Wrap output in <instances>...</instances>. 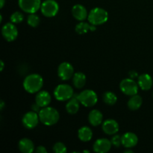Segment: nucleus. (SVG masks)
<instances>
[{"mask_svg": "<svg viewBox=\"0 0 153 153\" xmlns=\"http://www.w3.org/2000/svg\"><path fill=\"white\" fill-rule=\"evenodd\" d=\"M38 114L40 120L41 121L42 123L48 126H51L56 124L60 118V115L58 111L54 108L49 107V106L42 108Z\"/></svg>", "mask_w": 153, "mask_h": 153, "instance_id": "1", "label": "nucleus"}, {"mask_svg": "<svg viewBox=\"0 0 153 153\" xmlns=\"http://www.w3.org/2000/svg\"><path fill=\"white\" fill-rule=\"evenodd\" d=\"M43 85V79L40 75L31 74L24 79L23 88L29 94L37 93Z\"/></svg>", "mask_w": 153, "mask_h": 153, "instance_id": "2", "label": "nucleus"}, {"mask_svg": "<svg viewBox=\"0 0 153 153\" xmlns=\"http://www.w3.org/2000/svg\"><path fill=\"white\" fill-rule=\"evenodd\" d=\"M88 19L91 25H100L107 22L108 19V13L105 9L95 7L90 11Z\"/></svg>", "mask_w": 153, "mask_h": 153, "instance_id": "3", "label": "nucleus"}, {"mask_svg": "<svg viewBox=\"0 0 153 153\" xmlns=\"http://www.w3.org/2000/svg\"><path fill=\"white\" fill-rule=\"evenodd\" d=\"M76 97L85 107H93L98 101L97 94L92 90H85L79 95H76Z\"/></svg>", "mask_w": 153, "mask_h": 153, "instance_id": "4", "label": "nucleus"}, {"mask_svg": "<svg viewBox=\"0 0 153 153\" xmlns=\"http://www.w3.org/2000/svg\"><path fill=\"white\" fill-rule=\"evenodd\" d=\"M54 96L58 101H67L73 96V90L70 85L61 84L58 85L54 91Z\"/></svg>", "mask_w": 153, "mask_h": 153, "instance_id": "5", "label": "nucleus"}, {"mask_svg": "<svg viewBox=\"0 0 153 153\" xmlns=\"http://www.w3.org/2000/svg\"><path fill=\"white\" fill-rule=\"evenodd\" d=\"M40 10L43 16L46 17H53L59 10V5L55 0H45L42 3Z\"/></svg>", "mask_w": 153, "mask_h": 153, "instance_id": "6", "label": "nucleus"}, {"mask_svg": "<svg viewBox=\"0 0 153 153\" xmlns=\"http://www.w3.org/2000/svg\"><path fill=\"white\" fill-rule=\"evenodd\" d=\"M138 86L132 79H125L120 84V88L124 94L128 96L135 95L138 92Z\"/></svg>", "mask_w": 153, "mask_h": 153, "instance_id": "7", "label": "nucleus"}, {"mask_svg": "<svg viewBox=\"0 0 153 153\" xmlns=\"http://www.w3.org/2000/svg\"><path fill=\"white\" fill-rule=\"evenodd\" d=\"M18 4L24 12L28 13H36L42 4L40 0H19Z\"/></svg>", "mask_w": 153, "mask_h": 153, "instance_id": "8", "label": "nucleus"}, {"mask_svg": "<svg viewBox=\"0 0 153 153\" xmlns=\"http://www.w3.org/2000/svg\"><path fill=\"white\" fill-rule=\"evenodd\" d=\"M1 34L7 41L11 42L16 39L18 36V31L13 22H8L3 25Z\"/></svg>", "mask_w": 153, "mask_h": 153, "instance_id": "9", "label": "nucleus"}, {"mask_svg": "<svg viewBox=\"0 0 153 153\" xmlns=\"http://www.w3.org/2000/svg\"><path fill=\"white\" fill-rule=\"evenodd\" d=\"M58 75L62 80L67 81L71 79L74 75V69L72 64L68 62H63L58 69Z\"/></svg>", "mask_w": 153, "mask_h": 153, "instance_id": "10", "label": "nucleus"}, {"mask_svg": "<svg viewBox=\"0 0 153 153\" xmlns=\"http://www.w3.org/2000/svg\"><path fill=\"white\" fill-rule=\"evenodd\" d=\"M40 118H39V114L35 111H28L23 116L22 120V124L24 126L27 128H34L37 126L38 124Z\"/></svg>", "mask_w": 153, "mask_h": 153, "instance_id": "11", "label": "nucleus"}, {"mask_svg": "<svg viewBox=\"0 0 153 153\" xmlns=\"http://www.w3.org/2000/svg\"><path fill=\"white\" fill-rule=\"evenodd\" d=\"M111 141L106 138H100L94 143V151L97 153L108 152L111 148Z\"/></svg>", "mask_w": 153, "mask_h": 153, "instance_id": "12", "label": "nucleus"}, {"mask_svg": "<svg viewBox=\"0 0 153 153\" xmlns=\"http://www.w3.org/2000/svg\"><path fill=\"white\" fill-rule=\"evenodd\" d=\"M102 130L105 134L113 135V134H117L119 131V125L114 120H106L102 123Z\"/></svg>", "mask_w": 153, "mask_h": 153, "instance_id": "13", "label": "nucleus"}, {"mask_svg": "<svg viewBox=\"0 0 153 153\" xmlns=\"http://www.w3.org/2000/svg\"><path fill=\"white\" fill-rule=\"evenodd\" d=\"M138 142V137L132 132L125 133L122 136V145L126 148L134 147Z\"/></svg>", "mask_w": 153, "mask_h": 153, "instance_id": "14", "label": "nucleus"}, {"mask_svg": "<svg viewBox=\"0 0 153 153\" xmlns=\"http://www.w3.org/2000/svg\"><path fill=\"white\" fill-rule=\"evenodd\" d=\"M51 100H52V97L49 93L46 91H42L38 92V94L36 95L35 102L41 108H44L50 104Z\"/></svg>", "mask_w": 153, "mask_h": 153, "instance_id": "15", "label": "nucleus"}, {"mask_svg": "<svg viewBox=\"0 0 153 153\" xmlns=\"http://www.w3.org/2000/svg\"><path fill=\"white\" fill-rule=\"evenodd\" d=\"M72 13L73 16L79 21H83L88 16V11L85 7L82 4H75L72 8Z\"/></svg>", "mask_w": 153, "mask_h": 153, "instance_id": "16", "label": "nucleus"}, {"mask_svg": "<svg viewBox=\"0 0 153 153\" xmlns=\"http://www.w3.org/2000/svg\"><path fill=\"white\" fill-rule=\"evenodd\" d=\"M138 85L143 91H148L152 86V79L149 74H142L138 77Z\"/></svg>", "mask_w": 153, "mask_h": 153, "instance_id": "17", "label": "nucleus"}, {"mask_svg": "<svg viewBox=\"0 0 153 153\" xmlns=\"http://www.w3.org/2000/svg\"><path fill=\"white\" fill-rule=\"evenodd\" d=\"M18 148L23 153H31L34 151V145L28 138L21 139L18 143Z\"/></svg>", "mask_w": 153, "mask_h": 153, "instance_id": "18", "label": "nucleus"}, {"mask_svg": "<svg viewBox=\"0 0 153 153\" xmlns=\"http://www.w3.org/2000/svg\"><path fill=\"white\" fill-rule=\"evenodd\" d=\"M103 120V115L99 110H93L88 115V120L90 123L94 126H98L102 123Z\"/></svg>", "mask_w": 153, "mask_h": 153, "instance_id": "19", "label": "nucleus"}, {"mask_svg": "<svg viewBox=\"0 0 153 153\" xmlns=\"http://www.w3.org/2000/svg\"><path fill=\"white\" fill-rule=\"evenodd\" d=\"M78 136L79 138L83 142H88L92 139L93 131L89 127L83 126L79 128L78 131Z\"/></svg>", "mask_w": 153, "mask_h": 153, "instance_id": "20", "label": "nucleus"}, {"mask_svg": "<svg viewBox=\"0 0 153 153\" xmlns=\"http://www.w3.org/2000/svg\"><path fill=\"white\" fill-rule=\"evenodd\" d=\"M86 81V76L83 73H81V72L75 73L73 76V85L76 88H79V89H81L85 86Z\"/></svg>", "mask_w": 153, "mask_h": 153, "instance_id": "21", "label": "nucleus"}, {"mask_svg": "<svg viewBox=\"0 0 153 153\" xmlns=\"http://www.w3.org/2000/svg\"><path fill=\"white\" fill-rule=\"evenodd\" d=\"M142 103H143V100H142L141 97L135 94V95L131 96L130 100H128V107L129 108L130 110L135 111L140 108V106L142 105Z\"/></svg>", "mask_w": 153, "mask_h": 153, "instance_id": "22", "label": "nucleus"}, {"mask_svg": "<svg viewBox=\"0 0 153 153\" xmlns=\"http://www.w3.org/2000/svg\"><path fill=\"white\" fill-rule=\"evenodd\" d=\"M79 103H80V102L76 97V98H71L66 105L67 111L70 114H76L79 110Z\"/></svg>", "mask_w": 153, "mask_h": 153, "instance_id": "23", "label": "nucleus"}, {"mask_svg": "<svg viewBox=\"0 0 153 153\" xmlns=\"http://www.w3.org/2000/svg\"><path fill=\"white\" fill-rule=\"evenodd\" d=\"M103 101L107 105H113L117 101V97L113 92L108 91V92L105 93L104 95H103Z\"/></svg>", "mask_w": 153, "mask_h": 153, "instance_id": "24", "label": "nucleus"}, {"mask_svg": "<svg viewBox=\"0 0 153 153\" xmlns=\"http://www.w3.org/2000/svg\"><path fill=\"white\" fill-rule=\"evenodd\" d=\"M89 30H91V25L87 22H81L76 26V31L79 34H86Z\"/></svg>", "mask_w": 153, "mask_h": 153, "instance_id": "25", "label": "nucleus"}, {"mask_svg": "<svg viewBox=\"0 0 153 153\" xmlns=\"http://www.w3.org/2000/svg\"><path fill=\"white\" fill-rule=\"evenodd\" d=\"M40 17L34 13H30L29 16H28V19H27V22H28V25L31 27H34V28L37 27L40 24Z\"/></svg>", "mask_w": 153, "mask_h": 153, "instance_id": "26", "label": "nucleus"}, {"mask_svg": "<svg viewBox=\"0 0 153 153\" xmlns=\"http://www.w3.org/2000/svg\"><path fill=\"white\" fill-rule=\"evenodd\" d=\"M10 19L11 22H13V23H20L24 19V16L21 12L16 11L12 13Z\"/></svg>", "mask_w": 153, "mask_h": 153, "instance_id": "27", "label": "nucleus"}, {"mask_svg": "<svg viewBox=\"0 0 153 153\" xmlns=\"http://www.w3.org/2000/svg\"><path fill=\"white\" fill-rule=\"evenodd\" d=\"M53 150L56 153H65L67 152V146L61 142H58L54 145Z\"/></svg>", "mask_w": 153, "mask_h": 153, "instance_id": "28", "label": "nucleus"}, {"mask_svg": "<svg viewBox=\"0 0 153 153\" xmlns=\"http://www.w3.org/2000/svg\"><path fill=\"white\" fill-rule=\"evenodd\" d=\"M111 143L116 147H120V145L122 144V137L119 135V134H115L113 137L111 138Z\"/></svg>", "mask_w": 153, "mask_h": 153, "instance_id": "29", "label": "nucleus"}, {"mask_svg": "<svg viewBox=\"0 0 153 153\" xmlns=\"http://www.w3.org/2000/svg\"><path fill=\"white\" fill-rule=\"evenodd\" d=\"M40 106L38 104H37V103H34V104H33L32 105V106H31V109H32V111H35V112H40Z\"/></svg>", "mask_w": 153, "mask_h": 153, "instance_id": "30", "label": "nucleus"}, {"mask_svg": "<svg viewBox=\"0 0 153 153\" xmlns=\"http://www.w3.org/2000/svg\"><path fill=\"white\" fill-rule=\"evenodd\" d=\"M36 152L38 153H46V149L43 146H39L36 149Z\"/></svg>", "mask_w": 153, "mask_h": 153, "instance_id": "31", "label": "nucleus"}, {"mask_svg": "<svg viewBox=\"0 0 153 153\" xmlns=\"http://www.w3.org/2000/svg\"><path fill=\"white\" fill-rule=\"evenodd\" d=\"M130 75H131L130 76L131 77V79H133V78L137 77L136 76H137V73H136V72H134V71H131V72H130Z\"/></svg>", "mask_w": 153, "mask_h": 153, "instance_id": "32", "label": "nucleus"}, {"mask_svg": "<svg viewBox=\"0 0 153 153\" xmlns=\"http://www.w3.org/2000/svg\"><path fill=\"white\" fill-rule=\"evenodd\" d=\"M1 1V3H0V7L2 8L4 5V3H5V0H0Z\"/></svg>", "mask_w": 153, "mask_h": 153, "instance_id": "33", "label": "nucleus"}, {"mask_svg": "<svg viewBox=\"0 0 153 153\" xmlns=\"http://www.w3.org/2000/svg\"><path fill=\"white\" fill-rule=\"evenodd\" d=\"M4 107V102L1 100V105H0V109H1V111L3 110Z\"/></svg>", "mask_w": 153, "mask_h": 153, "instance_id": "34", "label": "nucleus"}, {"mask_svg": "<svg viewBox=\"0 0 153 153\" xmlns=\"http://www.w3.org/2000/svg\"><path fill=\"white\" fill-rule=\"evenodd\" d=\"M3 69H4V62L1 61V71H2Z\"/></svg>", "mask_w": 153, "mask_h": 153, "instance_id": "35", "label": "nucleus"}, {"mask_svg": "<svg viewBox=\"0 0 153 153\" xmlns=\"http://www.w3.org/2000/svg\"><path fill=\"white\" fill-rule=\"evenodd\" d=\"M127 152H130V153H132L133 151L131 150V149H130V150H125V153H127Z\"/></svg>", "mask_w": 153, "mask_h": 153, "instance_id": "36", "label": "nucleus"}, {"mask_svg": "<svg viewBox=\"0 0 153 153\" xmlns=\"http://www.w3.org/2000/svg\"><path fill=\"white\" fill-rule=\"evenodd\" d=\"M83 152H88V153H89L90 151H88V150H84Z\"/></svg>", "mask_w": 153, "mask_h": 153, "instance_id": "37", "label": "nucleus"}, {"mask_svg": "<svg viewBox=\"0 0 153 153\" xmlns=\"http://www.w3.org/2000/svg\"><path fill=\"white\" fill-rule=\"evenodd\" d=\"M152 96H153V94H152Z\"/></svg>", "mask_w": 153, "mask_h": 153, "instance_id": "38", "label": "nucleus"}]
</instances>
